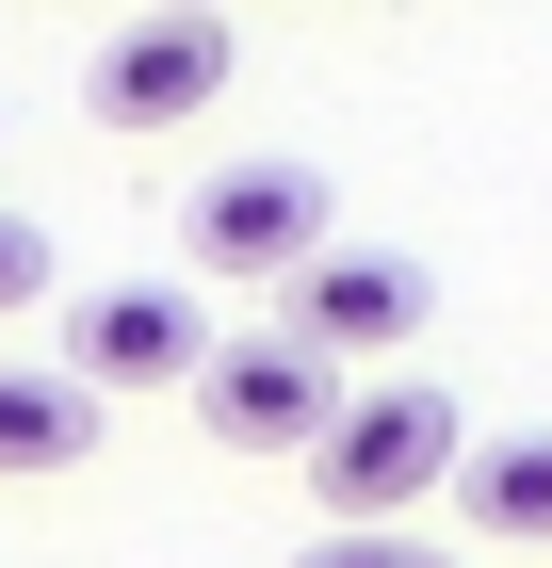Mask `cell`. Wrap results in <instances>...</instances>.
Segmentation results:
<instances>
[{
    "instance_id": "1",
    "label": "cell",
    "mask_w": 552,
    "mask_h": 568,
    "mask_svg": "<svg viewBox=\"0 0 552 568\" xmlns=\"http://www.w3.org/2000/svg\"><path fill=\"white\" fill-rule=\"evenodd\" d=\"M455 471H471V423H455V390H423V374L341 390V423L309 438V504H325V520H423Z\"/></svg>"
},
{
    "instance_id": "2",
    "label": "cell",
    "mask_w": 552,
    "mask_h": 568,
    "mask_svg": "<svg viewBox=\"0 0 552 568\" xmlns=\"http://www.w3.org/2000/svg\"><path fill=\"white\" fill-rule=\"evenodd\" d=\"M325 244H341L325 163H212L195 195H179V261H195V276H260V293H293Z\"/></svg>"
},
{
    "instance_id": "3",
    "label": "cell",
    "mask_w": 552,
    "mask_h": 568,
    "mask_svg": "<svg viewBox=\"0 0 552 568\" xmlns=\"http://www.w3.org/2000/svg\"><path fill=\"white\" fill-rule=\"evenodd\" d=\"M66 374H82L98 406H114V390H195V374H212L195 276H98V293L66 308Z\"/></svg>"
},
{
    "instance_id": "4",
    "label": "cell",
    "mask_w": 552,
    "mask_h": 568,
    "mask_svg": "<svg viewBox=\"0 0 552 568\" xmlns=\"http://www.w3.org/2000/svg\"><path fill=\"white\" fill-rule=\"evenodd\" d=\"M195 423H212V455H293L341 423V374L293 342V325H260V342H212V374H195Z\"/></svg>"
},
{
    "instance_id": "5",
    "label": "cell",
    "mask_w": 552,
    "mask_h": 568,
    "mask_svg": "<svg viewBox=\"0 0 552 568\" xmlns=\"http://www.w3.org/2000/svg\"><path fill=\"white\" fill-rule=\"evenodd\" d=\"M228 65H244L228 17H130V33L82 65V114H98V131H130V146H147V131H195V114L228 98Z\"/></svg>"
},
{
    "instance_id": "6",
    "label": "cell",
    "mask_w": 552,
    "mask_h": 568,
    "mask_svg": "<svg viewBox=\"0 0 552 568\" xmlns=\"http://www.w3.org/2000/svg\"><path fill=\"white\" fill-rule=\"evenodd\" d=\"M423 308H439V276H423V261H390V244H325V261L277 293V325H293L325 374H358V357L423 342Z\"/></svg>"
},
{
    "instance_id": "7",
    "label": "cell",
    "mask_w": 552,
    "mask_h": 568,
    "mask_svg": "<svg viewBox=\"0 0 552 568\" xmlns=\"http://www.w3.org/2000/svg\"><path fill=\"white\" fill-rule=\"evenodd\" d=\"M98 455V390L66 374V357H0V487H49V471H82Z\"/></svg>"
},
{
    "instance_id": "8",
    "label": "cell",
    "mask_w": 552,
    "mask_h": 568,
    "mask_svg": "<svg viewBox=\"0 0 552 568\" xmlns=\"http://www.w3.org/2000/svg\"><path fill=\"white\" fill-rule=\"evenodd\" d=\"M455 504H471V536H520V552H552V423H520V438H471Z\"/></svg>"
},
{
    "instance_id": "9",
    "label": "cell",
    "mask_w": 552,
    "mask_h": 568,
    "mask_svg": "<svg viewBox=\"0 0 552 568\" xmlns=\"http://www.w3.org/2000/svg\"><path fill=\"white\" fill-rule=\"evenodd\" d=\"M293 568H455V536H407V520H325V536H293Z\"/></svg>"
},
{
    "instance_id": "10",
    "label": "cell",
    "mask_w": 552,
    "mask_h": 568,
    "mask_svg": "<svg viewBox=\"0 0 552 568\" xmlns=\"http://www.w3.org/2000/svg\"><path fill=\"white\" fill-rule=\"evenodd\" d=\"M33 293H49V227L0 212V308H33Z\"/></svg>"
},
{
    "instance_id": "11",
    "label": "cell",
    "mask_w": 552,
    "mask_h": 568,
    "mask_svg": "<svg viewBox=\"0 0 552 568\" xmlns=\"http://www.w3.org/2000/svg\"><path fill=\"white\" fill-rule=\"evenodd\" d=\"M147 17H228V0H147Z\"/></svg>"
}]
</instances>
